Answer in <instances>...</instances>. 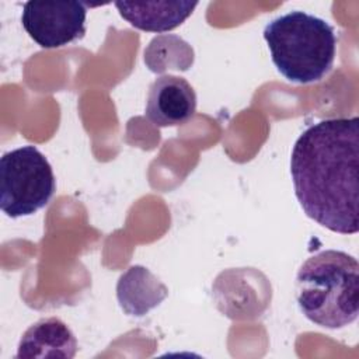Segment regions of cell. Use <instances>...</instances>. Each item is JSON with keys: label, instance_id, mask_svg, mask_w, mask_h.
Returning <instances> with one entry per match:
<instances>
[{"label": "cell", "instance_id": "obj_4", "mask_svg": "<svg viewBox=\"0 0 359 359\" xmlns=\"http://www.w3.org/2000/svg\"><path fill=\"white\" fill-rule=\"evenodd\" d=\"M56 191L53 170L31 144L3 154L0 160V208L10 217L34 215Z\"/></svg>", "mask_w": 359, "mask_h": 359}, {"label": "cell", "instance_id": "obj_8", "mask_svg": "<svg viewBox=\"0 0 359 359\" xmlns=\"http://www.w3.org/2000/svg\"><path fill=\"white\" fill-rule=\"evenodd\" d=\"M198 1H115L122 18L137 29L167 32L181 25L195 10Z\"/></svg>", "mask_w": 359, "mask_h": 359}, {"label": "cell", "instance_id": "obj_1", "mask_svg": "<svg viewBox=\"0 0 359 359\" xmlns=\"http://www.w3.org/2000/svg\"><path fill=\"white\" fill-rule=\"evenodd\" d=\"M359 118L309 126L294 142L290 175L304 213L339 234L359 230Z\"/></svg>", "mask_w": 359, "mask_h": 359}, {"label": "cell", "instance_id": "obj_6", "mask_svg": "<svg viewBox=\"0 0 359 359\" xmlns=\"http://www.w3.org/2000/svg\"><path fill=\"white\" fill-rule=\"evenodd\" d=\"M195 111L196 94L185 79L165 74L151 83L146 116L153 125L160 128L182 125L194 116Z\"/></svg>", "mask_w": 359, "mask_h": 359}, {"label": "cell", "instance_id": "obj_2", "mask_svg": "<svg viewBox=\"0 0 359 359\" xmlns=\"http://www.w3.org/2000/svg\"><path fill=\"white\" fill-rule=\"evenodd\" d=\"M297 304L316 325L338 330L359 311V264L355 257L325 250L309 257L296 276Z\"/></svg>", "mask_w": 359, "mask_h": 359}, {"label": "cell", "instance_id": "obj_9", "mask_svg": "<svg viewBox=\"0 0 359 359\" xmlns=\"http://www.w3.org/2000/svg\"><path fill=\"white\" fill-rule=\"evenodd\" d=\"M167 287L144 266H130L121 275L116 296L122 310L129 316H144L167 296Z\"/></svg>", "mask_w": 359, "mask_h": 359}, {"label": "cell", "instance_id": "obj_3", "mask_svg": "<svg viewBox=\"0 0 359 359\" xmlns=\"http://www.w3.org/2000/svg\"><path fill=\"white\" fill-rule=\"evenodd\" d=\"M271 59L289 81H320L332 69L337 53L334 28L323 18L294 10L269 21L264 28Z\"/></svg>", "mask_w": 359, "mask_h": 359}, {"label": "cell", "instance_id": "obj_7", "mask_svg": "<svg viewBox=\"0 0 359 359\" xmlns=\"http://www.w3.org/2000/svg\"><path fill=\"white\" fill-rule=\"evenodd\" d=\"M77 352V339L59 318H41L21 337L15 358L72 359Z\"/></svg>", "mask_w": 359, "mask_h": 359}, {"label": "cell", "instance_id": "obj_5", "mask_svg": "<svg viewBox=\"0 0 359 359\" xmlns=\"http://www.w3.org/2000/svg\"><path fill=\"white\" fill-rule=\"evenodd\" d=\"M86 17L81 1H25L21 22L41 48L53 49L83 38Z\"/></svg>", "mask_w": 359, "mask_h": 359}]
</instances>
